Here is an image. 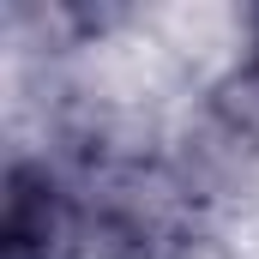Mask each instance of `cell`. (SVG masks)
I'll use <instances>...</instances> for the list:
<instances>
[{"label": "cell", "mask_w": 259, "mask_h": 259, "mask_svg": "<svg viewBox=\"0 0 259 259\" xmlns=\"http://www.w3.org/2000/svg\"><path fill=\"white\" fill-rule=\"evenodd\" d=\"M0 259H91L84 199L61 157L12 151L0 193Z\"/></svg>", "instance_id": "obj_1"}]
</instances>
